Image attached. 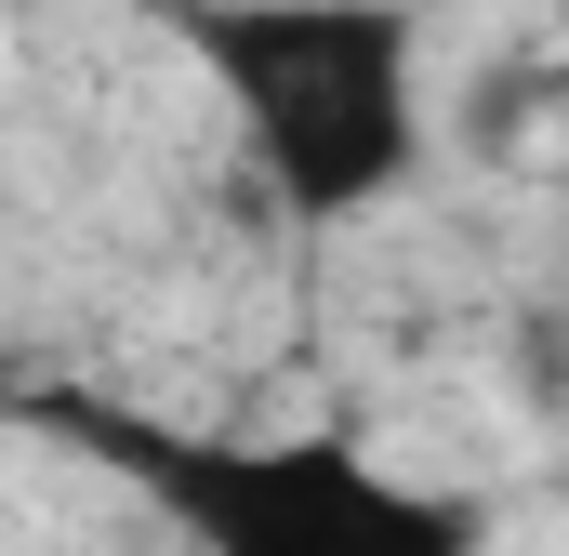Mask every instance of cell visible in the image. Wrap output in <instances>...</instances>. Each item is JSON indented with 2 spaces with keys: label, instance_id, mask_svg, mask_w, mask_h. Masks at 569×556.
Returning a JSON list of instances; mask_svg holds the SVG:
<instances>
[{
  "label": "cell",
  "instance_id": "1",
  "mask_svg": "<svg viewBox=\"0 0 569 556\" xmlns=\"http://www.w3.org/2000/svg\"><path fill=\"white\" fill-rule=\"evenodd\" d=\"M226 93L252 186L291 226H358L425 172V27L411 0H146Z\"/></svg>",
  "mask_w": 569,
  "mask_h": 556
},
{
  "label": "cell",
  "instance_id": "2",
  "mask_svg": "<svg viewBox=\"0 0 569 556\" xmlns=\"http://www.w3.org/2000/svg\"><path fill=\"white\" fill-rule=\"evenodd\" d=\"M40 424L133 477L199 556H477V504L371 464L358 437H199L133 398H40Z\"/></svg>",
  "mask_w": 569,
  "mask_h": 556
}]
</instances>
